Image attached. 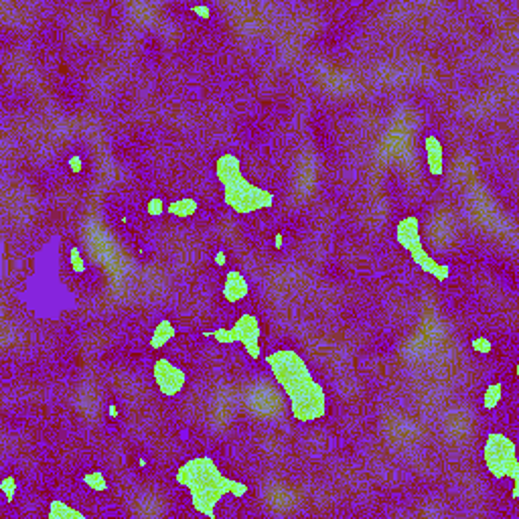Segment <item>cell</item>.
<instances>
[{"instance_id": "6da1fadb", "label": "cell", "mask_w": 519, "mask_h": 519, "mask_svg": "<svg viewBox=\"0 0 519 519\" xmlns=\"http://www.w3.org/2000/svg\"><path fill=\"white\" fill-rule=\"evenodd\" d=\"M264 361L276 383L288 397L292 418L296 422H316L327 416V392L314 380L309 363L299 351L290 347H280L270 351L264 357Z\"/></svg>"}, {"instance_id": "7a4b0ae2", "label": "cell", "mask_w": 519, "mask_h": 519, "mask_svg": "<svg viewBox=\"0 0 519 519\" xmlns=\"http://www.w3.org/2000/svg\"><path fill=\"white\" fill-rule=\"evenodd\" d=\"M175 483L189 491L193 509L211 519L218 518L219 501L225 495L246 497L250 491L246 483L225 477L218 461L209 454H197L187 459L175 471Z\"/></svg>"}, {"instance_id": "3957f363", "label": "cell", "mask_w": 519, "mask_h": 519, "mask_svg": "<svg viewBox=\"0 0 519 519\" xmlns=\"http://www.w3.org/2000/svg\"><path fill=\"white\" fill-rule=\"evenodd\" d=\"M483 461L489 475L497 481L511 478L515 483L513 499L519 497V459L518 444L503 432H489L483 444Z\"/></svg>"}, {"instance_id": "277c9868", "label": "cell", "mask_w": 519, "mask_h": 519, "mask_svg": "<svg viewBox=\"0 0 519 519\" xmlns=\"http://www.w3.org/2000/svg\"><path fill=\"white\" fill-rule=\"evenodd\" d=\"M221 187H223V203L237 215H250L260 209H268L276 201L270 189L254 185L250 178H246L244 173L223 183Z\"/></svg>"}, {"instance_id": "5b68a950", "label": "cell", "mask_w": 519, "mask_h": 519, "mask_svg": "<svg viewBox=\"0 0 519 519\" xmlns=\"http://www.w3.org/2000/svg\"><path fill=\"white\" fill-rule=\"evenodd\" d=\"M260 335H262L260 319L252 313H244L242 316H237V321L230 328L219 327L203 333V337L213 339L221 345L240 343L250 359H260Z\"/></svg>"}, {"instance_id": "8992f818", "label": "cell", "mask_w": 519, "mask_h": 519, "mask_svg": "<svg viewBox=\"0 0 519 519\" xmlns=\"http://www.w3.org/2000/svg\"><path fill=\"white\" fill-rule=\"evenodd\" d=\"M152 380L156 383V390L159 394L164 397H175L178 396L185 385L189 382L187 378V371L173 363L168 357H156L154 363H152Z\"/></svg>"}, {"instance_id": "52a82bcc", "label": "cell", "mask_w": 519, "mask_h": 519, "mask_svg": "<svg viewBox=\"0 0 519 519\" xmlns=\"http://www.w3.org/2000/svg\"><path fill=\"white\" fill-rule=\"evenodd\" d=\"M410 254L412 262L422 270V272L430 274L434 280L438 282H444V280H449V276H451V266L449 264H442V262H438L437 258H432L430 254H428V250L424 247V244H418V246H414L408 252Z\"/></svg>"}, {"instance_id": "ba28073f", "label": "cell", "mask_w": 519, "mask_h": 519, "mask_svg": "<svg viewBox=\"0 0 519 519\" xmlns=\"http://www.w3.org/2000/svg\"><path fill=\"white\" fill-rule=\"evenodd\" d=\"M221 294H223V299L230 302V304L246 301L247 296H250V282H247L246 276L240 272V270H228L225 276H223Z\"/></svg>"}, {"instance_id": "9c48e42d", "label": "cell", "mask_w": 519, "mask_h": 519, "mask_svg": "<svg viewBox=\"0 0 519 519\" xmlns=\"http://www.w3.org/2000/svg\"><path fill=\"white\" fill-rule=\"evenodd\" d=\"M396 242L402 250L410 252L412 247L422 244V225L416 215H406L396 225Z\"/></svg>"}, {"instance_id": "30bf717a", "label": "cell", "mask_w": 519, "mask_h": 519, "mask_svg": "<svg viewBox=\"0 0 519 519\" xmlns=\"http://www.w3.org/2000/svg\"><path fill=\"white\" fill-rule=\"evenodd\" d=\"M424 154H426L428 173L434 178L442 177L444 175V146L437 134L424 137Z\"/></svg>"}, {"instance_id": "8fae6325", "label": "cell", "mask_w": 519, "mask_h": 519, "mask_svg": "<svg viewBox=\"0 0 519 519\" xmlns=\"http://www.w3.org/2000/svg\"><path fill=\"white\" fill-rule=\"evenodd\" d=\"M242 173H244L242 171V159L237 154L223 152V154H219L218 159H215V177H218L221 185L228 183V181H232L237 175H242Z\"/></svg>"}, {"instance_id": "7c38bea8", "label": "cell", "mask_w": 519, "mask_h": 519, "mask_svg": "<svg viewBox=\"0 0 519 519\" xmlns=\"http://www.w3.org/2000/svg\"><path fill=\"white\" fill-rule=\"evenodd\" d=\"M175 335H177V325L173 321H168V319H161L156 323L154 331H152L149 345H151L152 351H159V349H163V347H166L168 343L173 341Z\"/></svg>"}, {"instance_id": "4fadbf2b", "label": "cell", "mask_w": 519, "mask_h": 519, "mask_svg": "<svg viewBox=\"0 0 519 519\" xmlns=\"http://www.w3.org/2000/svg\"><path fill=\"white\" fill-rule=\"evenodd\" d=\"M197 209H199V201H197L195 197L185 195V197H178L175 201H171V203L166 205V213L173 215V218L187 219L191 218V215H195Z\"/></svg>"}, {"instance_id": "5bb4252c", "label": "cell", "mask_w": 519, "mask_h": 519, "mask_svg": "<svg viewBox=\"0 0 519 519\" xmlns=\"http://www.w3.org/2000/svg\"><path fill=\"white\" fill-rule=\"evenodd\" d=\"M49 518L51 519H85L82 511L73 509V507L61 501V499H53L49 505Z\"/></svg>"}, {"instance_id": "9a60e30c", "label": "cell", "mask_w": 519, "mask_h": 519, "mask_svg": "<svg viewBox=\"0 0 519 519\" xmlns=\"http://www.w3.org/2000/svg\"><path fill=\"white\" fill-rule=\"evenodd\" d=\"M501 397H503V383H491V385L487 387L485 396H483V408H485V410L497 408L499 402H501Z\"/></svg>"}, {"instance_id": "2e32d148", "label": "cell", "mask_w": 519, "mask_h": 519, "mask_svg": "<svg viewBox=\"0 0 519 519\" xmlns=\"http://www.w3.org/2000/svg\"><path fill=\"white\" fill-rule=\"evenodd\" d=\"M83 483L94 489V491H106L108 489V483H106V477L102 471H92V473H85L83 475Z\"/></svg>"}, {"instance_id": "e0dca14e", "label": "cell", "mask_w": 519, "mask_h": 519, "mask_svg": "<svg viewBox=\"0 0 519 519\" xmlns=\"http://www.w3.org/2000/svg\"><path fill=\"white\" fill-rule=\"evenodd\" d=\"M0 491L4 495V501L6 503H13L14 495H16V478L13 475H6V477L0 481Z\"/></svg>"}, {"instance_id": "ac0fdd59", "label": "cell", "mask_w": 519, "mask_h": 519, "mask_svg": "<svg viewBox=\"0 0 519 519\" xmlns=\"http://www.w3.org/2000/svg\"><path fill=\"white\" fill-rule=\"evenodd\" d=\"M69 258H71V268H73V272H75V274L85 272V264H83V258H82V252H80V247L71 246V250H69Z\"/></svg>"}, {"instance_id": "d6986e66", "label": "cell", "mask_w": 519, "mask_h": 519, "mask_svg": "<svg viewBox=\"0 0 519 519\" xmlns=\"http://www.w3.org/2000/svg\"><path fill=\"white\" fill-rule=\"evenodd\" d=\"M163 209L166 211V207L163 205L161 199H151V201H149V213H151V215H161Z\"/></svg>"}, {"instance_id": "ffe728a7", "label": "cell", "mask_w": 519, "mask_h": 519, "mask_svg": "<svg viewBox=\"0 0 519 519\" xmlns=\"http://www.w3.org/2000/svg\"><path fill=\"white\" fill-rule=\"evenodd\" d=\"M473 349H477L481 353H487L491 349V343H489V339H485V337H478V339L473 341Z\"/></svg>"}, {"instance_id": "44dd1931", "label": "cell", "mask_w": 519, "mask_h": 519, "mask_svg": "<svg viewBox=\"0 0 519 519\" xmlns=\"http://www.w3.org/2000/svg\"><path fill=\"white\" fill-rule=\"evenodd\" d=\"M193 11H197V13H201V16H203V18H207V16H209V13H207L205 6H199V4H197V6H193Z\"/></svg>"}, {"instance_id": "7402d4cb", "label": "cell", "mask_w": 519, "mask_h": 519, "mask_svg": "<svg viewBox=\"0 0 519 519\" xmlns=\"http://www.w3.org/2000/svg\"><path fill=\"white\" fill-rule=\"evenodd\" d=\"M77 163H80V156H71V168H73L75 173L80 171V164Z\"/></svg>"}]
</instances>
